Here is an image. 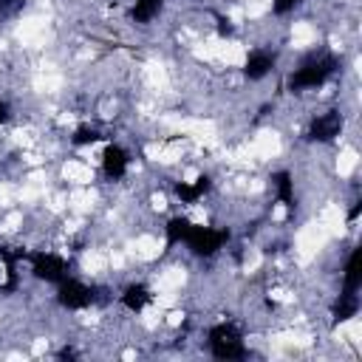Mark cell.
<instances>
[{
	"mask_svg": "<svg viewBox=\"0 0 362 362\" xmlns=\"http://www.w3.org/2000/svg\"><path fill=\"white\" fill-rule=\"evenodd\" d=\"M334 71H337V59H334V57H317V59L305 62L303 68H297V71L288 76V88H291V90L317 88V85H322Z\"/></svg>",
	"mask_w": 362,
	"mask_h": 362,
	"instance_id": "1",
	"label": "cell"
},
{
	"mask_svg": "<svg viewBox=\"0 0 362 362\" xmlns=\"http://www.w3.org/2000/svg\"><path fill=\"white\" fill-rule=\"evenodd\" d=\"M209 351H212L215 359H240L246 354L238 328L229 325V322H221L209 331Z\"/></svg>",
	"mask_w": 362,
	"mask_h": 362,
	"instance_id": "2",
	"label": "cell"
},
{
	"mask_svg": "<svg viewBox=\"0 0 362 362\" xmlns=\"http://www.w3.org/2000/svg\"><path fill=\"white\" fill-rule=\"evenodd\" d=\"M229 240V232L226 229H212V226H189L184 243L195 252V255H215L223 243Z\"/></svg>",
	"mask_w": 362,
	"mask_h": 362,
	"instance_id": "3",
	"label": "cell"
},
{
	"mask_svg": "<svg viewBox=\"0 0 362 362\" xmlns=\"http://www.w3.org/2000/svg\"><path fill=\"white\" fill-rule=\"evenodd\" d=\"M31 272L34 277L45 280V283H59L68 277V263L59 257V255H51V252H34L31 255Z\"/></svg>",
	"mask_w": 362,
	"mask_h": 362,
	"instance_id": "4",
	"label": "cell"
},
{
	"mask_svg": "<svg viewBox=\"0 0 362 362\" xmlns=\"http://www.w3.org/2000/svg\"><path fill=\"white\" fill-rule=\"evenodd\" d=\"M57 286H59V288H57V300H59V305H65V308H85V305L93 303V288H88V286L79 283V280L65 277V280H59Z\"/></svg>",
	"mask_w": 362,
	"mask_h": 362,
	"instance_id": "5",
	"label": "cell"
},
{
	"mask_svg": "<svg viewBox=\"0 0 362 362\" xmlns=\"http://www.w3.org/2000/svg\"><path fill=\"white\" fill-rule=\"evenodd\" d=\"M342 124H345L342 113H339V110H328V113L317 116V119L308 124V133H305V136H308V141H331V139L339 136Z\"/></svg>",
	"mask_w": 362,
	"mask_h": 362,
	"instance_id": "6",
	"label": "cell"
},
{
	"mask_svg": "<svg viewBox=\"0 0 362 362\" xmlns=\"http://www.w3.org/2000/svg\"><path fill=\"white\" fill-rule=\"evenodd\" d=\"M127 153L119 147V144H107L105 153H102V170L107 178H122L127 173Z\"/></svg>",
	"mask_w": 362,
	"mask_h": 362,
	"instance_id": "7",
	"label": "cell"
},
{
	"mask_svg": "<svg viewBox=\"0 0 362 362\" xmlns=\"http://www.w3.org/2000/svg\"><path fill=\"white\" fill-rule=\"evenodd\" d=\"M150 300H153V294H150V288L141 286V283H133V286H127V288L122 291V305H124L127 311H141L144 305H150Z\"/></svg>",
	"mask_w": 362,
	"mask_h": 362,
	"instance_id": "8",
	"label": "cell"
},
{
	"mask_svg": "<svg viewBox=\"0 0 362 362\" xmlns=\"http://www.w3.org/2000/svg\"><path fill=\"white\" fill-rule=\"evenodd\" d=\"M209 175H198L192 184L189 181H181V184H175V195L184 201V204H195L206 189H209Z\"/></svg>",
	"mask_w": 362,
	"mask_h": 362,
	"instance_id": "9",
	"label": "cell"
},
{
	"mask_svg": "<svg viewBox=\"0 0 362 362\" xmlns=\"http://www.w3.org/2000/svg\"><path fill=\"white\" fill-rule=\"evenodd\" d=\"M272 68H274V57H269V54H263V51H255V54H249V59H246V65H243V74H246L249 79H263Z\"/></svg>",
	"mask_w": 362,
	"mask_h": 362,
	"instance_id": "10",
	"label": "cell"
},
{
	"mask_svg": "<svg viewBox=\"0 0 362 362\" xmlns=\"http://www.w3.org/2000/svg\"><path fill=\"white\" fill-rule=\"evenodd\" d=\"M356 311H359V297H356V291H342L339 294V300L334 303V322H345V320H351V317H356Z\"/></svg>",
	"mask_w": 362,
	"mask_h": 362,
	"instance_id": "11",
	"label": "cell"
},
{
	"mask_svg": "<svg viewBox=\"0 0 362 362\" xmlns=\"http://www.w3.org/2000/svg\"><path fill=\"white\" fill-rule=\"evenodd\" d=\"M14 260H17V255H11L6 246H0V288H3V291H11V288L17 286Z\"/></svg>",
	"mask_w": 362,
	"mask_h": 362,
	"instance_id": "12",
	"label": "cell"
},
{
	"mask_svg": "<svg viewBox=\"0 0 362 362\" xmlns=\"http://www.w3.org/2000/svg\"><path fill=\"white\" fill-rule=\"evenodd\" d=\"M274 187H277L280 204H283L288 212H294V181H291V173H286V170L274 173Z\"/></svg>",
	"mask_w": 362,
	"mask_h": 362,
	"instance_id": "13",
	"label": "cell"
},
{
	"mask_svg": "<svg viewBox=\"0 0 362 362\" xmlns=\"http://www.w3.org/2000/svg\"><path fill=\"white\" fill-rule=\"evenodd\" d=\"M342 283H345V291H359V286H362V272H359V249H354V252L348 255Z\"/></svg>",
	"mask_w": 362,
	"mask_h": 362,
	"instance_id": "14",
	"label": "cell"
},
{
	"mask_svg": "<svg viewBox=\"0 0 362 362\" xmlns=\"http://www.w3.org/2000/svg\"><path fill=\"white\" fill-rule=\"evenodd\" d=\"M189 226H192V223H189L187 218H181V215L170 218V221H167V226H164V232H167V246H173V243H181V240L187 238Z\"/></svg>",
	"mask_w": 362,
	"mask_h": 362,
	"instance_id": "15",
	"label": "cell"
},
{
	"mask_svg": "<svg viewBox=\"0 0 362 362\" xmlns=\"http://www.w3.org/2000/svg\"><path fill=\"white\" fill-rule=\"evenodd\" d=\"M161 3H164V0H136L130 17H133L136 23H150V20L161 11Z\"/></svg>",
	"mask_w": 362,
	"mask_h": 362,
	"instance_id": "16",
	"label": "cell"
},
{
	"mask_svg": "<svg viewBox=\"0 0 362 362\" xmlns=\"http://www.w3.org/2000/svg\"><path fill=\"white\" fill-rule=\"evenodd\" d=\"M99 139H102V136H99V130H96V127H88V124H85V127H76V133L71 136V141H74L76 147L93 144V141H99Z\"/></svg>",
	"mask_w": 362,
	"mask_h": 362,
	"instance_id": "17",
	"label": "cell"
},
{
	"mask_svg": "<svg viewBox=\"0 0 362 362\" xmlns=\"http://www.w3.org/2000/svg\"><path fill=\"white\" fill-rule=\"evenodd\" d=\"M20 8H23V0H0V20L14 17Z\"/></svg>",
	"mask_w": 362,
	"mask_h": 362,
	"instance_id": "18",
	"label": "cell"
},
{
	"mask_svg": "<svg viewBox=\"0 0 362 362\" xmlns=\"http://www.w3.org/2000/svg\"><path fill=\"white\" fill-rule=\"evenodd\" d=\"M303 0H274L272 3V8H274V14H288L294 6H300Z\"/></svg>",
	"mask_w": 362,
	"mask_h": 362,
	"instance_id": "19",
	"label": "cell"
},
{
	"mask_svg": "<svg viewBox=\"0 0 362 362\" xmlns=\"http://www.w3.org/2000/svg\"><path fill=\"white\" fill-rule=\"evenodd\" d=\"M359 212H362V201H356V204H354V209L348 212V221H356V218H359Z\"/></svg>",
	"mask_w": 362,
	"mask_h": 362,
	"instance_id": "20",
	"label": "cell"
},
{
	"mask_svg": "<svg viewBox=\"0 0 362 362\" xmlns=\"http://www.w3.org/2000/svg\"><path fill=\"white\" fill-rule=\"evenodd\" d=\"M74 356H76L74 348H62V351H59V359H74Z\"/></svg>",
	"mask_w": 362,
	"mask_h": 362,
	"instance_id": "21",
	"label": "cell"
},
{
	"mask_svg": "<svg viewBox=\"0 0 362 362\" xmlns=\"http://www.w3.org/2000/svg\"><path fill=\"white\" fill-rule=\"evenodd\" d=\"M6 119H8V105L0 102V122H6Z\"/></svg>",
	"mask_w": 362,
	"mask_h": 362,
	"instance_id": "22",
	"label": "cell"
},
{
	"mask_svg": "<svg viewBox=\"0 0 362 362\" xmlns=\"http://www.w3.org/2000/svg\"><path fill=\"white\" fill-rule=\"evenodd\" d=\"M218 31H221V34H229V31H232V28H229V25H226V20H218Z\"/></svg>",
	"mask_w": 362,
	"mask_h": 362,
	"instance_id": "23",
	"label": "cell"
}]
</instances>
